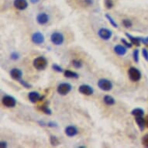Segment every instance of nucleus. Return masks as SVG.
I'll return each instance as SVG.
<instances>
[{"mask_svg":"<svg viewBox=\"0 0 148 148\" xmlns=\"http://www.w3.org/2000/svg\"><path fill=\"white\" fill-rule=\"evenodd\" d=\"M78 134V129L74 126H68L65 128V134L69 137H73Z\"/></svg>","mask_w":148,"mask_h":148,"instance_id":"nucleus-13","label":"nucleus"},{"mask_svg":"<svg viewBox=\"0 0 148 148\" xmlns=\"http://www.w3.org/2000/svg\"><path fill=\"white\" fill-rule=\"evenodd\" d=\"M37 123L40 124V126H45L47 125L44 121H41V120H40V121H38Z\"/></svg>","mask_w":148,"mask_h":148,"instance_id":"nucleus-38","label":"nucleus"},{"mask_svg":"<svg viewBox=\"0 0 148 148\" xmlns=\"http://www.w3.org/2000/svg\"><path fill=\"white\" fill-rule=\"evenodd\" d=\"M29 1H30V3H33V4H35V3H39L40 0H29Z\"/></svg>","mask_w":148,"mask_h":148,"instance_id":"nucleus-40","label":"nucleus"},{"mask_svg":"<svg viewBox=\"0 0 148 148\" xmlns=\"http://www.w3.org/2000/svg\"><path fill=\"white\" fill-rule=\"evenodd\" d=\"M135 121H136L137 126L141 131H143L145 128V119H143V116H136L135 117Z\"/></svg>","mask_w":148,"mask_h":148,"instance_id":"nucleus-17","label":"nucleus"},{"mask_svg":"<svg viewBox=\"0 0 148 148\" xmlns=\"http://www.w3.org/2000/svg\"><path fill=\"white\" fill-rule=\"evenodd\" d=\"M34 67L38 71H43L47 68V61L44 57H38L34 60L33 62Z\"/></svg>","mask_w":148,"mask_h":148,"instance_id":"nucleus-1","label":"nucleus"},{"mask_svg":"<svg viewBox=\"0 0 148 148\" xmlns=\"http://www.w3.org/2000/svg\"><path fill=\"white\" fill-rule=\"evenodd\" d=\"M85 3L87 5H91L93 4V0H85Z\"/></svg>","mask_w":148,"mask_h":148,"instance_id":"nucleus-37","label":"nucleus"},{"mask_svg":"<svg viewBox=\"0 0 148 148\" xmlns=\"http://www.w3.org/2000/svg\"><path fill=\"white\" fill-rule=\"evenodd\" d=\"M51 40L52 44L56 45V46H60L63 44L64 41V37L63 34L58 32H54L51 34Z\"/></svg>","mask_w":148,"mask_h":148,"instance_id":"nucleus-4","label":"nucleus"},{"mask_svg":"<svg viewBox=\"0 0 148 148\" xmlns=\"http://www.w3.org/2000/svg\"><path fill=\"white\" fill-rule=\"evenodd\" d=\"M28 98H29V101L32 102V103H36L38 101H40V99H41V96L40 95V94L37 92H35V91H33V92H30L28 94Z\"/></svg>","mask_w":148,"mask_h":148,"instance_id":"nucleus-14","label":"nucleus"},{"mask_svg":"<svg viewBox=\"0 0 148 148\" xmlns=\"http://www.w3.org/2000/svg\"><path fill=\"white\" fill-rule=\"evenodd\" d=\"M126 48L122 45H116L114 47V52L119 56H123L126 53Z\"/></svg>","mask_w":148,"mask_h":148,"instance_id":"nucleus-16","label":"nucleus"},{"mask_svg":"<svg viewBox=\"0 0 148 148\" xmlns=\"http://www.w3.org/2000/svg\"><path fill=\"white\" fill-rule=\"evenodd\" d=\"M32 42L35 44H41L45 40L44 34H42L40 32H36L34 33L31 36Z\"/></svg>","mask_w":148,"mask_h":148,"instance_id":"nucleus-8","label":"nucleus"},{"mask_svg":"<svg viewBox=\"0 0 148 148\" xmlns=\"http://www.w3.org/2000/svg\"><path fill=\"white\" fill-rule=\"evenodd\" d=\"M52 69L53 71H55L57 72H59V73H61L63 72V68H61V66L58 65V64H52Z\"/></svg>","mask_w":148,"mask_h":148,"instance_id":"nucleus-25","label":"nucleus"},{"mask_svg":"<svg viewBox=\"0 0 148 148\" xmlns=\"http://www.w3.org/2000/svg\"><path fill=\"white\" fill-rule=\"evenodd\" d=\"M36 22L40 25H45L47 24L49 21V16L45 12H41L39 13L36 16Z\"/></svg>","mask_w":148,"mask_h":148,"instance_id":"nucleus-10","label":"nucleus"},{"mask_svg":"<svg viewBox=\"0 0 148 148\" xmlns=\"http://www.w3.org/2000/svg\"><path fill=\"white\" fill-rule=\"evenodd\" d=\"M50 142H51V145L54 146V147L59 145V143H60L59 140L55 136H51V137H50Z\"/></svg>","mask_w":148,"mask_h":148,"instance_id":"nucleus-23","label":"nucleus"},{"mask_svg":"<svg viewBox=\"0 0 148 148\" xmlns=\"http://www.w3.org/2000/svg\"><path fill=\"white\" fill-rule=\"evenodd\" d=\"M98 87L102 91L109 92L110 90H112L113 85L111 81L108 80L106 78H101L98 82Z\"/></svg>","mask_w":148,"mask_h":148,"instance_id":"nucleus-2","label":"nucleus"},{"mask_svg":"<svg viewBox=\"0 0 148 148\" xmlns=\"http://www.w3.org/2000/svg\"><path fill=\"white\" fill-rule=\"evenodd\" d=\"M106 19L108 20V21L109 22V23L112 25V27H115V28H117V27H118V25H117V23L115 22V20L112 19V17L110 15L106 14Z\"/></svg>","mask_w":148,"mask_h":148,"instance_id":"nucleus-22","label":"nucleus"},{"mask_svg":"<svg viewBox=\"0 0 148 148\" xmlns=\"http://www.w3.org/2000/svg\"><path fill=\"white\" fill-rule=\"evenodd\" d=\"M139 53H140V51H139L138 49H135L134 51V53H133L134 60L136 63H138L139 62Z\"/></svg>","mask_w":148,"mask_h":148,"instance_id":"nucleus-26","label":"nucleus"},{"mask_svg":"<svg viewBox=\"0 0 148 148\" xmlns=\"http://www.w3.org/2000/svg\"><path fill=\"white\" fill-rule=\"evenodd\" d=\"M10 58L13 60V61H17L18 59L20 58V54L17 52H12L10 55Z\"/></svg>","mask_w":148,"mask_h":148,"instance_id":"nucleus-30","label":"nucleus"},{"mask_svg":"<svg viewBox=\"0 0 148 148\" xmlns=\"http://www.w3.org/2000/svg\"><path fill=\"white\" fill-rule=\"evenodd\" d=\"M142 54H143V57L144 58V59H145L146 61H148V51L147 49L143 48V50H142Z\"/></svg>","mask_w":148,"mask_h":148,"instance_id":"nucleus-33","label":"nucleus"},{"mask_svg":"<svg viewBox=\"0 0 148 148\" xmlns=\"http://www.w3.org/2000/svg\"><path fill=\"white\" fill-rule=\"evenodd\" d=\"M71 85L69 83H61L57 88V92L61 95H66L71 91Z\"/></svg>","mask_w":148,"mask_h":148,"instance_id":"nucleus-5","label":"nucleus"},{"mask_svg":"<svg viewBox=\"0 0 148 148\" xmlns=\"http://www.w3.org/2000/svg\"><path fill=\"white\" fill-rule=\"evenodd\" d=\"M142 143L144 147H148V134H146L145 136H143L142 139Z\"/></svg>","mask_w":148,"mask_h":148,"instance_id":"nucleus-32","label":"nucleus"},{"mask_svg":"<svg viewBox=\"0 0 148 148\" xmlns=\"http://www.w3.org/2000/svg\"><path fill=\"white\" fill-rule=\"evenodd\" d=\"M103 101H104L105 104L107 105V106H113L116 103V100L111 95H105L104 98H103Z\"/></svg>","mask_w":148,"mask_h":148,"instance_id":"nucleus-19","label":"nucleus"},{"mask_svg":"<svg viewBox=\"0 0 148 148\" xmlns=\"http://www.w3.org/2000/svg\"><path fill=\"white\" fill-rule=\"evenodd\" d=\"M105 5L108 10H110L113 7L114 4H113V2L112 0H105Z\"/></svg>","mask_w":148,"mask_h":148,"instance_id":"nucleus-28","label":"nucleus"},{"mask_svg":"<svg viewBox=\"0 0 148 148\" xmlns=\"http://www.w3.org/2000/svg\"><path fill=\"white\" fill-rule=\"evenodd\" d=\"M123 25L124 26V27H126V28H130L132 27V21L130 20H128V19H125V20H123Z\"/></svg>","mask_w":148,"mask_h":148,"instance_id":"nucleus-24","label":"nucleus"},{"mask_svg":"<svg viewBox=\"0 0 148 148\" xmlns=\"http://www.w3.org/2000/svg\"><path fill=\"white\" fill-rule=\"evenodd\" d=\"M10 75L14 80L19 82L22 78L23 72L22 71L18 69V68H12V70L10 71Z\"/></svg>","mask_w":148,"mask_h":148,"instance_id":"nucleus-12","label":"nucleus"},{"mask_svg":"<svg viewBox=\"0 0 148 148\" xmlns=\"http://www.w3.org/2000/svg\"><path fill=\"white\" fill-rule=\"evenodd\" d=\"M144 119H145V126L148 128V116H147Z\"/></svg>","mask_w":148,"mask_h":148,"instance_id":"nucleus-39","label":"nucleus"},{"mask_svg":"<svg viewBox=\"0 0 148 148\" xmlns=\"http://www.w3.org/2000/svg\"><path fill=\"white\" fill-rule=\"evenodd\" d=\"M121 42L123 43V44H124L128 48H131L132 46H133V44H132L131 42H128L126 39H124V38H122Z\"/></svg>","mask_w":148,"mask_h":148,"instance_id":"nucleus-29","label":"nucleus"},{"mask_svg":"<svg viewBox=\"0 0 148 148\" xmlns=\"http://www.w3.org/2000/svg\"><path fill=\"white\" fill-rule=\"evenodd\" d=\"M13 5L17 10H24L28 7V3L27 0H14Z\"/></svg>","mask_w":148,"mask_h":148,"instance_id":"nucleus-11","label":"nucleus"},{"mask_svg":"<svg viewBox=\"0 0 148 148\" xmlns=\"http://www.w3.org/2000/svg\"><path fill=\"white\" fill-rule=\"evenodd\" d=\"M125 35H126V36L127 37V38H129V40H130V42H131L132 44H133V45H135V46H140V37H134V36H133L131 35V34H128V33H126L125 34Z\"/></svg>","mask_w":148,"mask_h":148,"instance_id":"nucleus-15","label":"nucleus"},{"mask_svg":"<svg viewBox=\"0 0 148 148\" xmlns=\"http://www.w3.org/2000/svg\"><path fill=\"white\" fill-rule=\"evenodd\" d=\"M128 75L130 79L132 82H136L140 80L141 78V73L140 71L137 69V68H134V67H131L128 70Z\"/></svg>","mask_w":148,"mask_h":148,"instance_id":"nucleus-3","label":"nucleus"},{"mask_svg":"<svg viewBox=\"0 0 148 148\" xmlns=\"http://www.w3.org/2000/svg\"><path fill=\"white\" fill-rule=\"evenodd\" d=\"M98 35L100 38L104 40H109L112 35V31L110 29H107V28H101V29L98 31Z\"/></svg>","mask_w":148,"mask_h":148,"instance_id":"nucleus-7","label":"nucleus"},{"mask_svg":"<svg viewBox=\"0 0 148 148\" xmlns=\"http://www.w3.org/2000/svg\"><path fill=\"white\" fill-rule=\"evenodd\" d=\"M78 91L82 95H92L94 93V89L93 88L91 87L88 85H82L78 88Z\"/></svg>","mask_w":148,"mask_h":148,"instance_id":"nucleus-9","label":"nucleus"},{"mask_svg":"<svg viewBox=\"0 0 148 148\" xmlns=\"http://www.w3.org/2000/svg\"><path fill=\"white\" fill-rule=\"evenodd\" d=\"M39 109L41 110L42 112H44L45 114L47 115H51L52 114V111L51 110V109L47 106V102H46L45 104L42 105L41 106L39 107Z\"/></svg>","mask_w":148,"mask_h":148,"instance_id":"nucleus-21","label":"nucleus"},{"mask_svg":"<svg viewBox=\"0 0 148 148\" xmlns=\"http://www.w3.org/2000/svg\"><path fill=\"white\" fill-rule=\"evenodd\" d=\"M131 114L135 117L143 116V114H144V110L143 109H141V108H136V109L132 110Z\"/></svg>","mask_w":148,"mask_h":148,"instance_id":"nucleus-20","label":"nucleus"},{"mask_svg":"<svg viewBox=\"0 0 148 148\" xmlns=\"http://www.w3.org/2000/svg\"><path fill=\"white\" fill-rule=\"evenodd\" d=\"M64 77L68 78H75V79H78L79 78V75H78V73L75 72V71H72L70 70H66L64 71Z\"/></svg>","mask_w":148,"mask_h":148,"instance_id":"nucleus-18","label":"nucleus"},{"mask_svg":"<svg viewBox=\"0 0 148 148\" xmlns=\"http://www.w3.org/2000/svg\"><path fill=\"white\" fill-rule=\"evenodd\" d=\"M19 82H20L23 87L26 88H32V85H30V84H29V83H27V82H25L24 80H22V79H21L20 81H19Z\"/></svg>","mask_w":148,"mask_h":148,"instance_id":"nucleus-31","label":"nucleus"},{"mask_svg":"<svg viewBox=\"0 0 148 148\" xmlns=\"http://www.w3.org/2000/svg\"><path fill=\"white\" fill-rule=\"evenodd\" d=\"M2 102L7 108H14L16 105V100L11 95H5L2 99Z\"/></svg>","mask_w":148,"mask_h":148,"instance_id":"nucleus-6","label":"nucleus"},{"mask_svg":"<svg viewBox=\"0 0 148 148\" xmlns=\"http://www.w3.org/2000/svg\"><path fill=\"white\" fill-rule=\"evenodd\" d=\"M72 65L74 66L75 68H82L83 64L81 61H78V60H74V61H72Z\"/></svg>","mask_w":148,"mask_h":148,"instance_id":"nucleus-27","label":"nucleus"},{"mask_svg":"<svg viewBox=\"0 0 148 148\" xmlns=\"http://www.w3.org/2000/svg\"><path fill=\"white\" fill-rule=\"evenodd\" d=\"M140 39L141 43H143V44H145V45H147L148 44V37H146V38H142V37H140Z\"/></svg>","mask_w":148,"mask_h":148,"instance_id":"nucleus-35","label":"nucleus"},{"mask_svg":"<svg viewBox=\"0 0 148 148\" xmlns=\"http://www.w3.org/2000/svg\"><path fill=\"white\" fill-rule=\"evenodd\" d=\"M47 126H49V127H52V128H56V127H58V123H55V122L51 121V122H49L47 124Z\"/></svg>","mask_w":148,"mask_h":148,"instance_id":"nucleus-34","label":"nucleus"},{"mask_svg":"<svg viewBox=\"0 0 148 148\" xmlns=\"http://www.w3.org/2000/svg\"><path fill=\"white\" fill-rule=\"evenodd\" d=\"M0 147L1 148L7 147V143H6L5 141H1V142H0Z\"/></svg>","mask_w":148,"mask_h":148,"instance_id":"nucleus-36","label":"nucleus"}]
</instances>
